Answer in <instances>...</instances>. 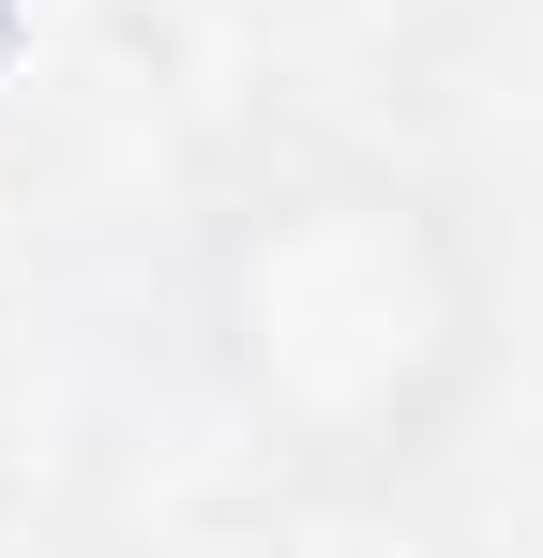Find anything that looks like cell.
<instances>
[{
    "label": "cell",
    "instance_id": "obj_1",
    "mask_svg": "<svg viewBox=\"0 0 543 558\" xmlns=\"http://www.w3.org/2000/svg\"><path fill=\"white\" fill-rule=\"evenodd\" d=\"M181 332L287 483L393 498L452 453V423L498 377V257L452 182L362 136H272L196 211Z\"/></svg>",
    "mask_w": 543,
    "mask_h": 558
}]
</instances>
